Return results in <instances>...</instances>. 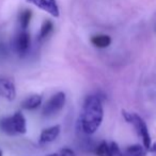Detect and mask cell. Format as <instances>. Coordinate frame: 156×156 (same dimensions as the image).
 <instances>
[{
    "label": "cell",
    "mask_w": 156,
    "mask_h": 156,
    "mask_svg": "<svg viewBox=\"0 0 156 156\" xmlns=\"http://www.w3.org/2000/svg\"><path fill=\"white\" fill-rule=\"evenodd\" d=\"M149 151H150V152H152V153H154V154H156V142L152 144V146H151V149Z\"/></svg>",
    "instance_id": "e0dca14e"
},
{
    "label": "cell",
    "mask_w": 156,
    "mask_h": 156,
    "mask_svg": "<svg viewBox=\"0 0 156 156\" xmlns=\"http://www.w3.org/2000/svg\"><path fill=\"white\" fill-rule=\"evenodd\" d=\"M131 124L134 125L137 134L141 137L144 149H146V151H149L151 149V146H152V139H151L149 127H148V125H146V121H144L139 115L134 113L133 121H131Z\"/></svg>",
    "instance_id": "277c9868"
},
{
    "label": "cell",
    "mask_w": 156,
    "mask_h": 156,
    "mask_svg": "<svg viewBox=\"0 0 156 156\" xmlns=\"http://www.w3.org/2000/svg\"><path fill=\"white\" fill-rule=\"evenodd\" d=\"M104 118V108L101 98L96 94L88 96L85 100L81 112L80 123L81 129L87 135H92L98 129Z\"/></svg>",
    "instance_id": "6da1fadb"
},
{
    "label": "cell",
    "mask_w": 156,
    "mask_h": 156,
    "mask_svg": "<svg viewBox=\"0 0 156 156\" xmlns=\"http://www.w3.org/2000/svg\"><path fill=\"white\" fill-rule=\"evenodd\" d=\"M65 104V94L62 91L55 94L42 107V115L44 117H51L58 114Z\"/></svg>",
    "instance_id": "3957f363"
},
{
    "label": "cell",
    "mask_w": 156,
    "mask_h": 156,
    "mask_svg": "<svg viewBox=\"0 0 156 156\" xmlns=\"http://www.w3.org/2000/svg\"><path fill=\"white\" fill-rule=\"evenodd\" d=\"M96 156H110V148L109 144L106 141H102L95 149Z\"/></svg>",
    "instance_id": "5bb4252c"
},
{
    "label": "cell",
    "mask_w": 156,
    "mask_h": 156,
    "mask_svg": "<svg viewBox=\"0 0 156 156\" xmlns=\"http://www.w3.org/2000/svg\"><path fill=\"white\" fill-rule=\"evenodd\" d=\"M109 148H110V156H124L123 152L117 144V142H110L109 144Z\"/></svg>",
    "instance_id": "9a60e30c"
},
{
    "label": "cell",
    "mask_w": 156,
    "mask_h": 156,
    "mask_svg": "<svg viewBox=\"0 0 156 156\" xmlns=\"http://www.w3.org/2000/svg\"><path fill=\"white\" fill-rule=\"evenodd\" d=\"M0 96L9 101H13L16 97V89L12 80L0 78Z\"/></svg>",
    "instance_id": "52a82bcc"
},
{
    "label": "cell",
    "mask_w": 156,
    "mask_h": 156,
    "mask_svg": "<svg viewBox=\"0 0 156 156\" xmlns=\"http://www.w3.org/2000/svg\"><path fill=\"white\" fill-rule=\"evenodd\" d=\"M144 147L140 146V144H133V146L127 147L124 150L123 154L124 156H146V152Z\"/></svg>",
    "instance_id": "8fae6325"
},
{
    "label": "cell",
    "mask_w": 156,
    "mask_h": 156,
    "mask_svg": "<svg viewBox=\"0 0 156 156\" xmlns=\"http://www.w3.org/2000/svg\"><path fill=\"white\" fill-rule=\"evenodd\" d=\"M47 156H75V153H74L73 150L69 148H63L61 149L60 151L56 153H52V154H48Z\"/></svg>",
    "instance_id": "2e32d148"
},
{
    "label": "cell",
    "mask_w": 156,
    "mask_h": 156,
    "mask_svg": "<svg viewBox=\"0 0 156 156\" xmlns=\"http://www.w3.org/2000/svg\"><path fill=\"white\" fill-rule=\"evenodd\" d=\"M2 155H3V153H2V150L0 149V156H2Z\"/></svg>",
    "instance_id": "ac0fdd59"
},
{
    "label": "cell",
    "mask_w": 156,
    "mask_h": 156,
    "mask_svg": "<svg viewBox=\"0 0 156 156\" xmlns=\"http://www.w3.org/2000/svg\"><path fill=\"white\" fill-rule=\"evenodd\" d=\"M60 134V126L59 125H54L45 129L42 131L41 135H40V142L41 144H49V142L56 140V138Z\"/></svg>",
    "instance_id": "ba28073f"
},
{
    "label": "cell",
    "mask_w": 156,
    "mask_h": 156,
    "mask_svg": "<svg viewBox=\"0 0 156 156\" xmlns=\"http://www.w3.org/2000/svg\"><path fill=\"white\" fill-rule=\"evenodd\" d=\"M91 43L95 46L96 48L100 49H104L110 46L111 44V37L106 34H98L95 35L91 38Z\"/></svg>",
    "instance_id": "30bf717a"
},
{
    "label": "cell",
    "mask_w": 156,
    "mask_h": 156,
    "mask_svg": "<svg viewBox=\"0 0 156 156\" xmlns=\"http://www.w3.org/2000/svg\"><path fill=\"white\" fill-rule=\"evenodd\" d=\"M42 103V97L39 94H32V96L28 97L27 99L21 102V107L24 109H28V111H31V109H36L41 105Z\"/></svg>",
    "instance_id": "9c48e42d"
},
{
    "label": "cell",
    "mask_w": 156,
    "mask_h": 156,
    "mask_svg": "<svg viewBox=\"0 0 156 156\" xmlns=\"http://www.w3.org/2000/svg\"><path fill=\"white\" fill-rule=\"evenodd\" d=\"M31 18H32V12L29 9H26V10H24L19 14V23H21V27L24 31H26V29L28 28L30 21H31Z\"/></svg>",
    "instance_id": "7c38bea8"
},
{
    "label": "cell",
    "mask_w": 156,
    "mask_h": 156,
    "mask_svg": "<svg viewBox=\"0 0 156 156\" xmlns=\"http://www.w3.org/2000/svg\"><path fill=\"white\" fill-rule=\"evenodd\" d=\"M0 131L10 136L25 134L27 131V125L24 115L21 112H16L10 117L2 118L0 120Z\"/></svg>",
    "instance_id": "7a4b0ae2"
},
{
    "label": "cell",
    "mask_w": 156,
    "mask_h": 156,
    "mask_svg": "<svg viewBox=\"0 0 156 156\" xmlns=\"http://www.w3.org/2000/svg\"><path fill=\"white\" fill-rule=\"evenodd\" d=\"M29 3L38 6L39 9L45 11L46 13L50 14L52 17H59L60 16V11L59 6L57 4L56 0H27Z\"/></svg>",
    "instance_id": "5b68a950"
},
{
    "label": "cell",
    "mask_w": 156,
    "mask_h": 156,
    "mask_svg": "<svg viewBox=\"0 0 156 156\" xmlns=\"http://www.w3.org/2000/svg\"><path fill=\"white\" fill-rule=\"evenodd\" d=\"M30 47V35L27 31H21L17 34L15 38L14 48L19 56H24L28 52Z\"/></svg>",
    "instance_id": "8992f818"
},
{
    "label": "cell",
    "mask_w": 156,
    "mask_h": 156,
    "mask_svg": "<svg viewBox=\"0 0 156 156\" xmlns=\"http://www.w3.org/2000/svg\"><path fill=\"white\" fill-rule=\"evenodd\" d=\"M52 28H54V25L50 20H45L43 23L41 27V30H40V34H39V41H43L45 39L48 35L50 34V32L52 31Z\"/></svg>",
    "instance_id": "4fadbf2b"
}]
</instances>
